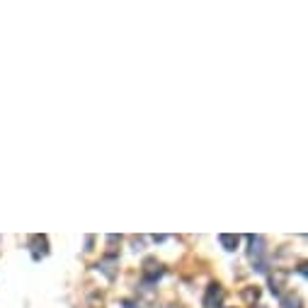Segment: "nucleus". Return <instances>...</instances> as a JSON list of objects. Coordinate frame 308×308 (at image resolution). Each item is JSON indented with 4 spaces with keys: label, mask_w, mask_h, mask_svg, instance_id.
<instances>
[{
    "label": "nucleus",
    "mask_w": 308,
    "mask_h": 308,
    "mask_svg": "<svg viewBox=\"0 0 308 308\" xmlns=\"http://www.w3.org/2000/svg\"><path fill=\"white\" fill-rule=\"evenodd\" d=\"M221 296H224L221 286H219V284H211L209 291H207V296H204V306H207V308H216V306H219V301H221Z\"/></svg>",
    "instance_id": "f257e3e1"
},
{
    "label": "nucleus",
    "mask_w": 308,
    "mask_h": 308,
    "mask_svg": "<svg viewBox=\"0 0 308 308\" xmlns=\"http://www.w3.org/2000/svg\"><path fill=\"white\" fill-rule=\"evenodd\" d=\"M219 240H221V245H224L226 250H236L240 243L238 236H219Z\"/></svg>",
    "instance_id": "f03ea898"
}]
</instances>
